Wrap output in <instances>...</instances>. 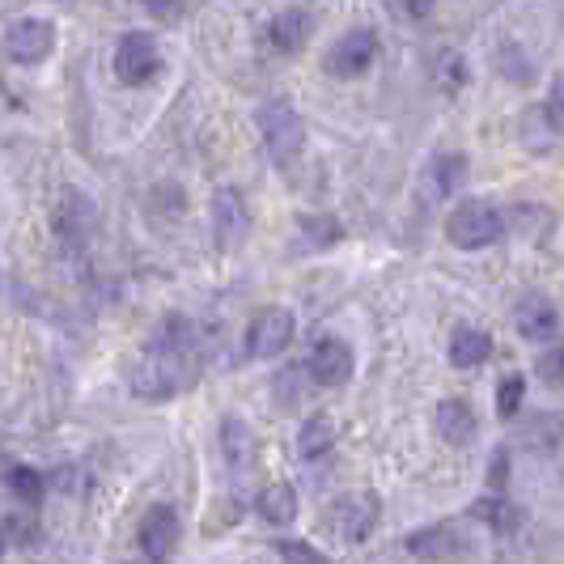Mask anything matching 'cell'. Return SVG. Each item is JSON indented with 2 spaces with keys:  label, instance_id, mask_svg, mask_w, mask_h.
Returning <instances> with one entry per match:
<instances>
[{
  "label": "cell",
  "instance_id": "cell-25",
  "mask_svg": "<svg viewBox=\"0 0 564 564\" xmlns=\"http://www.w3.org/2000/svg\"><path fill=\"white\" fill-rule=\"evenodd\" d=\"M272 547H276V556H284L289 564H327V556H323L318 547H311V543H302V539H276Z\"/></svg>",
  "mask_w": 564,
  "mask_h": 564
},
{
  "label": "cell",
  "instance_id": "cell-11",
  "mask_svg": "<svg viewBox=\"0 0 564 564\" xmlns=\"http://www.w3.org/2000/svg\"><path fill=\"white\" fill-rule=\"evenodd\" d=\"M373 56H378V34L373 30H348L336 47H332L327 68L336 77H361L369 64H373Z\"/></svg>",
  "mask_w": 564,
  "mask_h": 564
},
{
  "label": "cell",
  "instance_id": "cell-14",
  "mask_svg": "<svg viewBox=\"0 0 564 564\" xmlns=\"http://www.w3.org/2000/svg\"><path fill=\"white\" fill-rule=\"evenodd\" d=\"M433 424H437V437H442L446 446H467V442L476 437V416H471V408H467L463 399H442Z\"/></svg>",
  "mask_w": 564,
  "mask_h": 564
},
{
  "label": "cell",
  "instance_id": "cell-6",
  "mask_svg": "<svg viewBox=\"0 0 564 564\" xmlns=\"http://www.w3.org/2000/svg\"><path fill=\"white\" fill-rule=\"evenodd\" d=\"M378 513H382V506H378L373 492H348V497H339L336 506H332L327 522H332L336 539L361 543V539H369V531L378 527Z\"/></svg>",
  "mask_w": 564,
  "mask_h": 564
},
{
  "label": "cell",
  "instance_id": "cell-12",
  "mask_svg": "<svg viewBox=\"0 0 564 564\" xmlns=\"http://www.w3.org/2000/svg\"><path fill=\"white\" fill-rule=\"evenodd\" d=\"M213 226H217V242L221 247H238L242 238H247V229H251V217H247V199L238 196L234 187L226 192H217L213 199Z\"/></svg>",
  "mask_w": 564,
  "mask_h": 564
},
{
  "label": "cell",
  "instance_id": "cell-7",
  "mask_svg": "<svg viewBox=\"0 0 564 564\" xmlns=\"http://www.w3.org/2000/svg\"><path fill=\"white\" fill-rule=\"evenodd\" d=\"M56 47V26L47 18H22L4 34V52L18 64H43Z\"/></svg>",
  "mask_w": 564,
  "mask_h": 564
},
{
  "label": "cell",
  "instance_id": "cell-27",
  "mask_svg": "<svg viewBox=\"0 0 564 564\" xmlns=\"http://www.w3.org/2000/svg\"><path fill=\"white\" fill-rule=\"evenodd\" d=\"M547 107H552V123L564 128V82L552 85V102H547Z\"/></svg>",
  "mask_w": 564,
  "mask_h": 564
},
{
  "label": "cell",
  "instance_id": "cell-8",
  "mask_svg": "<svg viewBox=\"0 0 564 564\" xmlns=\"http://www.w3.org/2000/svg\"><path fill=\"white\" fill-rule=\"evenodd\" d=\"M314 9L311 4H289L281 9L272 22H268V47L276 52V56H297L306 43H311L314 34Z\"/></svg>",
  "mask_w": 564,
  "mask_h": 564
},
{
  "label": "cell",
  "instance_id": "cell-22",
  "mask_svg": "<svg viewBox=\"0 0 564 564\" xmlns=\"http://www.w3.org/2000/svg\"><path fill=\"white\" fill-rule=\"evenodd\" d=\"M403 547L416 552V556H446V552L454 547V535H451V527L442 522V527H429V531H421V535H408L403 539Z\"/></svg>",
  "mask_w": 564,
  "mask_h": 564
},
{
  "label": "cell",
  "instance_id": "cell-10",
  "mask_svg": "<svg viewBox=\"0 0 564 564\" xmlns=\"http://www.w3.org/2000/svg\"><path fill=\"white\" fill-rule=\"evenodd\" d=\"M178 547V513L170 506H153L141 518V552L153 564H166Z\"/></svg>",
  "mask_w": 564,
  "mask_h": 564
},
{
  "label": "cell",
  "instance_id": "cell-5",
  "mask_svg": "<svg viewBox=\"0 0 564 564\" xmlns=\"http://www.w3.org/2000/svg\"><path fill=\"white\" fill-rule=\"evenodd\" d=\"M293 332H297V323H293V314L289 311H259L251 318V327H247V357L254 361H272V357H281L284 348L293 344Z\"/></svg>",
  "mask_w": 564,
  "mask_h": 564
},
{
  "label": "cell",
  "instance_id": "cell-24",
  "mask_svg": "<svg viewBox=\"0 0 564 564\" xmlns=\"http://www.w3.org/2000/svg\"><path fill=\"white\" fill-rule=\"evenodd\" d=\"M522 395H527V378H522V373H509V378H501V391H497V412H501L506 421H513V416H518V408H522Z\"/></svg>",
  "mask_w": 564,
  "mask_h": 564
},
{
  "label": "cell",
  "instance_id": "cell-29",
  "mask_svg": "<svg viewBox=\"0 0 564 564\" xmlns=\"http://www.w3.org/2000/svg\"><path fill=\"white\" fill-rule=\"evenodd\" d=\"M0 552H4V531H0Z\"/></svg>",
  "mask_w": 564,
  "mask_h": 564
},
{
  "label": "cell",
  "instance_id": "cell-9",
  "mask_svg": "<svg viewBox=\"0 0 564 564\" xmlns=\"http://www.w3.org/2000/svg\"><path fill=\"white\" fill-rule=\"evenodd\" d=\"M352 366H357L352 361V348L336 336L318 339L311 348V357H306V373H311L318 387H344L352 378Z\"/></svg>",
  "mask_w": 564,
  "mask_h": 564
},
{
  "label": "cell",
  "instance_id": "cell-23",
  "mask_svg": "<svg viewBox=\"0 0 564 564\" xmlns=\"http://www.w3.org/2000/svg\"><path fill=\"white\" fill-rule=\"evenodd\" d=\"M4 484H9V492L22 497V501H39V497H43V476H39L34 467H9Z\"/></svg>",
  "mask_w": 564,
  "mask_h": 564
},
{
  "label": "cell",
  "instance_id": "cell-1",
  "mask_svg": "<svg viewBox=\"0 0 564 564\" xmlns=\"http://www.w3.org/2000/svg\"><path fill=\"white\" fill-rule=\"evenodd\" d=\"M199 378V336L196 323L183 314L162 318V327L144 344L141 361L132 369V395L162 403V399L183 395Z\"/></svg>",
  "mask_w": 564,
  "mask_h": 564
},
{
  "label": "cell",
  "instance_id": "cell-18",
  "mask_svg": "<svg viewBox=\"0 0 564 564\" xmlns=\"http://www.w3.org/2000/svg\"><path fill=\"white\" fill-rule=\"evenodd\" d=\"M336 446V421L332 416H311V421L302 424V433H297V454L314 463V458H327Z\"/></svg>",
  "mask_w": 564,
  "mask_h": 564
},
{
  "label": "cell",
  "instance_id": "cell-13",
  "mask_svg": "<svg viewBox=\"0 0 564 564\" xmlns=\"http://www.w3.org/2000/svg\"><path fill=\"white\" fill-rule=\"evenodd\" d=\"M513 323H518L522 339H552L556 327H561V314H556V306L543 293H527L518 302V311H513Z\"/></svg>",
  "mask_w": 564,
  "mask_h": 564
},
{
  "label": "cell",
  "instance_id": "cell-21",
  "mask_svg": "<svg viewBox=\"0 0 564 564\" xmlns=\"http://www.w3.org/2000/svg\"><path fill=\"white\" fill-rule=\"evenodd\" d=\"M471 518H476V522H488V527H492V531H501V535H509V531L522 522L518 506H513V501H506L501 492H488V497H480V501L471 506Z\"/></svg>",
  "mask_w": 564,
  "mask_h": 564
},
{
  "label": "cell",
  "instance_id": "cell-28",
  "mask_svg": "<svg viewBox=\"0 0 564 564\" xmlns=\"http://www.w3.org/2000/svg\"><path fill=\"white\" fill-rule=\"evenodd\" d=\"M144 9H149V13H158V18H170V13L178 9V0H144Z\"/></svg>",
  "mask_w": 564,
  "mask_h": 564
},
{
  "label": "cell",
  "instance_id": "cell-17",
  "mask_svg": "<svg viewBox=\"0 0 564 564\" xmlns=\"http://www.w3.org/2000/svg\"><path fill=\"white\" fill-rule=\"evenodd\" d=\"M488 352H492V336L480 332V327H458L451 336V366L476 369L488 361Z\"/></svg>",
  "mask_w": 564,
  "mask_h": 564
},
{
  "label": "cell",
  "instance_id": "cell-16",
  "mask_svg": "<svg viewBox=\"0 0 564 564\" xmlns=\"http://www.w3.org/2000/svg\"><path fill=\"white\" fill-rule=\"evenodd\" d=\"M467 178V158L463 153H442V158H433L429 170H424V187H429V196L433 199H446Z\"/></svg>",
  "mask_w": 564,
  "mask_h": 564
},
{
  "label": "cell",
  "instance_id": "cell-15",
  "mask_svg": "<svg viewBox=\"0 0 564 564\" xmlns=\"http://www.w3.org/2000/svg\"><path fill=\"white\" fill-rule=\"evenodd\" d=\"M56 229L68 247H77V251H82L85 234L94 229V208H89V199H85L82 192H64V199H59Z\"/></svg>",
  "mask_w": 564,
  "mask_h": 564
},
{
  "label": "cell",
  "instance_id": "cell-3",
  "mask_svg": "<svg viewBox=\"0 0 564 564\" xmlns=\"http://www.w3.org/2000/svg\"><path fill=\"white\" fill-rule=\"evenodd\" d=\"M259 132H263L268 158L276 166H289L302 153V144H306V123H302V115L293 111L289 102H268L259 111Z\"/></svg>",
  "mask_w": 564,
  "mask_h": 564
},
{
  "label": "cell",
  "instance_id": "cell-26",
  "mask_svg": "<svg viewBox=\"0 0 564 564\" xmlns=\"http://www.w3.org/2000/svg\"><path fill=\"white\" fill-rule=\"evenodd\" d=\"M539 373H543L547 382H564V344L547 348V352L539 357Z\"/></svg>",
  "mask_w": 564,
  "mask_h": 564
},
{
  "label": "cell",
  "instance_id": "cell-2",
  "mask_svg": "<svg viewBox=\"0 0 564 564\" xmlns=\"http://www.w3.org/2000/svg\"><path fill=\"white\" fill-rule=\"evenodd\" d=\"M446 238L463 251H484V247L506 238V217L484 199H463L446 217Z\"/></svg>",
  "mask_w": 564,
  "mask_h": 564
},
{
  "label": "cell",
  "instance_id": "cell-4",
  "mask_svg": "<svg viewBox=\"0 0 564 564\" xmlns=\"http://www.w3.org/2000/svg\"><path fill=\"white\" fill-rule=\"evenodd\" d=\"M162 68V56H158V39L144 34V30H132L119 39L115 47V77L123 85H144L153 82V73Z\"/></svg>",
  "mask_w": 564,
  "mask_h": 564
},
{
  "label": "cell",
  "instance_id": "cell-19",
  "mask_svg": "<svg viewBox=\"0 0 564 564\" xmlns=\"http://www.w3.org/2000/svg\"><path fill=\"white\" fill-rule=\"evenodd\" d=\"M259 518L272 522V527H289L297 518V492L289 484H268L259 492Z\"/></svg>",
  "mask_w": 564,
  "mask_h": 564
},
{
  "label": "cell",
  "instance_id": "cell-20",
  "mask_svg": "<svg viewBox=\"0 0 564 564\" xmlns=\"http://www.w3.org/2000/svg\"><path fill=\"white\" fill-rule=\"evenodd\" d=\"M221 451H226V463L234 467V471L251 467L254 437H251V429L238 421V416H226V421H221Z\"/></svg>",
  "mask_w": 564,
  "mask_h": 564
}]
</instances>
